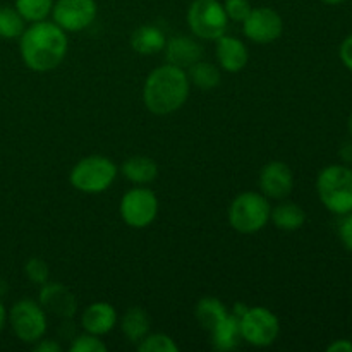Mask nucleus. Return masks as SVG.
<instances>
[{
    "instance_id": "a211bd4d",
    "label": "nucleus",
    "mask_w": 352,
    "mask_h": 352,
    "mask_svg": "<svg viewBox=\"0 0 352 352\" xmlns=\"http://www.w3.org/2000/svg\"><path fill=\"white\" fill-rule=\"evenodd\" d=\"M165 34L157 26H141L131 36V47L141 55L158 54L165 48Z\"/></svg>"
},
{
    "instance_id": "a878e982",
    "label": "nucleus",
    "mask_w": 352,
    "mask_h": 352,
    "mask_svg": "<svg viewBox=\"0 0 352 352\" xmlns=\"http://www.w3.org/2000/svg\"><path fill=\"white\" fill-rule=\"evenodd\" d=\"M138 351L141 352H177L179 346L165 333L146 336L138 342Z\"/></svg>"
},
{
    "instance_id": "393cba45",
    "label": "nucleus",
    "mask_w": 352,
    "mask_h": 352,
    "mask_svg": "<svg viewBox=\"0 0 352 352\" xmlns=\"http://www.w3.org/2000/svg\"><path fill=\"white\" fill-rule=\"evenodd\" d=\"M16 9L24 21L38 23L45 21V17L54 9V0H16Z\"/></svg>"
},
{
    "instance_id": "f704fd0d",
    "label": "nucleus",
    "mask_w": 352,
    "mask_h": 352,
    "mask_svg": "<svg viewBox=\"0 0 352 352\" xmlns=\"http://www.w3.org/2000/svg\"><path fill=\"white\" fill-rule=\"evenodd\" d=\"M6 320H7V311H6V306L0 302V332L3 330V325H6Z\"/></svg>"
},
{
    "instance_id": "9b49d317",
    "label": "nucleus",
    "mask_w": 352,
    "mask_h": 352,
    "mask_svg": "<svg viewBox=\"0 0 352 352\" xmlns=\"http://www.w3.org/2000/svg\"><path fill=\"white\" fill-rule=\"evenodd\" d=\"M244 34L254 43H272L278 40L284 31V23L277 10L270 7H258L244 19Z\"/></svg>"
},
{
    "instance_id": "4468645a",
    "label": "nucleus",
    "mask_w": 352,
    "mask_h": 352,
    "mask_svg": "<svg viewBox=\"0 0 352 352\" xmlns=\"http://www.w3.org/2000/svg\"><path fill=\"white\" fill-rule=\"evenodd\" d=\"M82 329L93 336H105L117 325V311L109 302H95L82 311Z\"/></svg>"
},
{
    "instance_id": "6ab92c4d",
    "label": "nucleus",
    "mask_w": 352,
    "mask_h": 352,
    "mask_svg": "<svg viewBox=\"0 0 352 352\" xmlns=\"http://www.w3.org/2000/svg\"><path fill=\"white\" fill-rule=\"evenodd\" d=\"M272 222L275 227L280 230H287V232H294V230L301 229L306 222L305 210L299 205L291 201H284L280 205L275 206L270 213Z\"/></svg>"
},
{
    "instance_id": "39448f33",
    "label": "nucleus",
    "mask_w": 352,
    "mask_h": 352,
    "mask_svg": "<svg viewBox=\"0 0 352 352\" xmlns=\"http://www.w3.org/2000/svg\"><path fill=\"white\" fill-rule=\"evenodd\" d=\"M117 177V165L102 155H91L79 160L71 170V184L81 192L98 195L107 191Z\"/></svg>"
},
{
    "instance_id": "e433bc0d",
    "label": "nucleus",
    "mask_w": 352,
    "mask_h": 352,
    "mask_svg": "<svg viewBox=\"0 0 352 352\" xmlns=\"http://www.w3.org/2000/svg\"><path fill=\"white\" fill-rule=\"evenodd\" d=\"M347 127H349V134H351V138H352V112H351V116H349V120H347Z\"/></svg>"
},
{
    "instance_id": "2eb2a0df",
    "label": "nucleus",
    "mask_w": 352,
    "mask_h": 352,
    "mask_svg": "<svg viewBox=\"0 0 352 352\" xmlns=\"http://www.w3.org/2000/svg\"><path fill=\"white\" fill-rule=\"evenodd\" d=\"M201 47L192 38L184 36V34L170 38L165 43V55H167L168 64L184 69V71L201 60Z\"/></svg>"
},
{
    "instance_id": "423d86ee",
    "label": "nucleus",
    "mask_w": 352,
    "mask_h": 352,
    "mask_svg": "<svg viewBox=\"0 0 352 352\" xmlns=\"http://www.w3.org/2000/svg\"><path fill=\"white\" fill-rule=\"evenodd\" d=\"M227 17L223 3L219 0H195L188 10V24L196 36L203 40H219L226 34Z\"/></svg>"
},
{
    "instance_id": "72a5a7b5",
    "label": "nucleus",
    "mask_w": 352,
    "mask_h": 352,
    "mask_svg": "<svg viewBox=\"0 0 352 352\" xmlns=\"http://www.w3.org/2000/svg\"><path fill=\"white\" fill-rule=\"evenodd\" d=\"M340 157L346 162H352V143L344 144L342 150H340Z\"/></svg>"
},
{
    "instance_id": "5701e85b",
    "label": "nucleus",
    "mask_w": 352,
    "mask_h": 352,
    "mask_svg": "<svg viewBox=\"0 0 352 352\" xmlns=\"http://www.w3.org/2000/svg\"><path fill=\"white\" fill-rule=\"evenodd\" d=\"M189 81L195 82L199 89H205V91H210L215 86H219L220 82V72L219 69L215 67L210 62L198 60L196 64H192L189 67Z\"/></svg>"
},
{
    "instance_id": "9d476101",
    "label": "nucleus",
    "mask_w": 352,
    "mask_h": 352,
    "mask_svg": "<svg viewBox=\"0 0 352 352\" xmlns=\"http://www.w3.org/2000/svg\"><path fill=\"white\" fill-rule=\"evenodd\" d=\"M95 0H57L54 3V23L64 31L86 30L96 19Z\"/></svg>"
},
{
    "instance_id": "7c9ffc66",
    "label": "nucleus",
    "mask_w": 352,
    "mask_h": 352,
    "mask_svg": "<svg viewBox=\"0 0 352 352\" xmlns=\"http://www.w3.org/2000/svg\"><path fill=\"white\" fill-rule=\"evenodd\" d=\"M339 55H340V60H342V64L346 65L349 71H352V33L342 41V45H340Z\"/></svg>"
},
{
    "instance_id": "f257e3e1",
    "label": "nucleus",
    "mask_w": 352,
    "mask_h": 352,
    "mask_svg": "<svg viewBox=\"0 0 352 352\" xmlns=\"http://www.w3.org/2000/svg\"><path fill=\"white\" fill-rule=\"evenodd\" d=\"M67 45L65 31L48 21L33 23L19 36L21 58L36 72H48L57 67L65 58Z\"/></svg>"
},
{
    "instance_id": "b1692460",
    "label": "nucleus",
    "mask_w": 352,
    "mask_h": 352,
    "mask_svg": "<svg viewBox=\"0 0 352 352\" xmlns=\"http://www.w3.org/2000/svg\"><path fill=\"white\" fill-rule=\"evenodd\" d=\"M24 31V17L17 12L16 7H0V38L14 40Z\"/></svg>"
},
{
    "instance_id": "412c9836",
    "label": "nucleus",
    "mask_w": 352,
    "mask_h": 352,
    "mask_svg": "<svg viewBox=\"0 0 352 352\" xmlns=\"http://www.w3.org/2000/svg\"><path fill=\"white\" fill-rule=\"evenodd\" d=\"M150 323L151 322L148 313L143 308L134 306V308H129L124 313L120 327H122L124 336L133 344H138L148 336V332H150Z\"/></svg>"
},
{
    "instance_id": "ddd939ff",
    "label": "nucleus",
    "mask_w": 352,
    "mask_h": 352,
    "mask_svg": "<svg viewBox=\"0 0 352 352\" xmlns=\"http://www.w3.org/2000/svg\"><path fill=\"white\" fill-rule=\"evenodd\" d=\"M38 299H40V305L45 311L60 316V318L71 320L74 318L76 311H78V301H76L74 294L58 282H52V284L47 282V284L41 285Z\"/></svg>"
},
{
    "instance_id": "1a4fd4ad",
    "label": "nucleus",
    "mask_w": 352,
    "mask_h": 352,
    "mask_svg": "<svg viewBox=\"0 0 352 352\" xmlns=\"http://www.w3.org/2000/svg\"><path fill=\"white\" fill-rule=\"evenodd\" d=\"M158 213V199L148 188H134L124 195L120 201V217L134 229L148 227Z\"/></svg>"
},
{
    "instance_id": "cd10ccee",
    "label": "nucleus",
    "mask_w": 352,
    "mask_h": 352,
    "mask_svg": "<svg viewBox=\"0 0 352 352\" xmlns=\"http://www.w3.org/2000/svg\"><path fill=\"white\" fill-rule=\"evenodd\" d=\"M107 346L93 333H82L78 336L71 344V352H105Z\"/></svg>"
},
{
    "instance_id": "20e7f679",
    "label": "nucleus",
    "mask_w": 352,
    "mask_h": 352,
    "mask_svg": "<svg viewBox=\"0 0 352 352\" xmlns=\"http://www.w3.org/2000/svg\"><path fill=\"white\" fill-rule=\"evenodd\" d=\"M272 206L267 196L248 191L237 196L229 208V222L239 234L260 232L270 220Z\"/></svg>"
},
{
    "instance_id": "2f4dec72",
    "label": "nucleus",
    "mask_w": 352,
    "mask_h": 352,
    "mask_svg": "<svg viewBox=\"0 0 352 352\" xmlns=\"http://www.w3.org/2000/svg\"><path fill=\"white\" fill-rule=\"evenodd\" d=\"M329 352H352V342L347 339H339L327 347Z\"/></svg>"
},
{
    "instance_id": "f8f14e48",
    "label": "nucleus",
    "mask_w": 352,
    "mask_h": 352,
    "mask_svg": "<svg viewBox=\"0 0 352 352\" xmlns=\"http://www.w3.org/2000/svg\"><path fill=\"white\" fill-rule=\"evenodd\" d=\"M260 189L268 199H285L294 188V175L284 162H270L260 172Z\"/></svg>"
},
{
    "instance_id": "0eeeda50",
    "label": "nucleus",
    "mask_w": 352,
    "mask_h": 352,
    "mask_svg": "<svg viewBox=\"0 0 352 352\" xmlns=\"http://www.w3.org/2000/svg\"><path fill=\"white\" fill-rule=\"evenodd\" d=\"M241 337L248 344L256 347H267L275 342L280 332L278 318L263 306L248 308L239 318Z\"/></svg>"
},
{
    "instance_id": "6e6552de",
    "label": "nucleus",
    "mask_w": 352,
    "mask_h": 352,
    "mask_svg": "<svg viewBox=\"0 0 352 352\" xmlns=\"http://www.w3.org/2000/svg\"><path fill=\"white\" fill-rule=\"evenodd\" d=\"M10 327L17 339L26 344H34L43 339L47 332V315L41 305L31 299H21L10 309Z\"/></svg>"
},
{
    "instance_id": "aec40b11",
    "label": "nucleus",
    "mask_w": 352,
    "mask_h": 352,
    "mask_svg": "<svg viewBox=\"0 0 352 352\" xmlns=\"http://www.w3.org/2000/svg\"><path fill=\"white\" fill-rule=\"evenodd\" d=\"M122 174L127 181L134 184H150L157 179L158 167L151 158L148 157H131L124 162Z\"/></svg>"
},
{
    "instance_id": "c85d7f7f",
    "label": "nucleus",
    "mask_w": 352,
    "mask_h": 352,
    "mask_svg": "<svg viewBox=\"0 0 352 352\" xmlns=\"http://www.w3.org/2000/svg\"><path fill=\"white\" fill-rule=\"evenodd\" d=\"M223 9L229 19L236 21V23H244L250 12L253 10L250 0H226L223 2Z\"/></svg>"
},
{
    "instance_id": "f3484780",
    "label": "nucleus",
    "mask_w": 352,
    "mask_h": 352,
    "mask_svg": "<svg viewBox=\"0 0 352 352\" xmlns=\"http://www.w3.org/2000/svg\"><path fill=\"white\" fill-rule=\"evenodd\" d=\"M212 346L217 351H232L239 346L241 327L239 318L236 315H227L215 329L212 330Z\"/></svg>"
},
{
    "instance_id": "f03ea898",
    "label": "nucleus",
    "mask_w": 352,
    "mask_h": 352,
    "mask_svg": "<svg viewBox=\"0 0 352 352\" xmlns=\"http://www.w3.org/2000/svg\"><path fill=\"white\" fill-rule=\"evenodd\" d=\"M189 98V78L184 69L165 64L144 81L143 102L151 113L167 116L181 109Z\"/></svg>"
},
{
    "instance_id": "c756f323",
    "label": "nucleus",
    "mask_w": 352,
    "mask_h": 352,
    "mask_svg": "<svg viewBox=\"0 0 352 352\" xmlns=\"http://www.w3.org/2000/svg\"><path fill=\"white\" fill-rule=\"evenodd\" d=\"M339 237L342 246L352 251V212L344 215V220L339 226Z\"/></svg>"
},
{
    "instance_id": "473e14b6",
    "label": "nucleus",
    "mask_w": 352,
    "mask_h": 352,
    "mask_svg": "<svg viewBox=\"0 0 352 352\" xmlns=\"http://www.w3.org/2000/svg\"><path fill=\"white\" fill-rule=\"evenodd\" d=\"M34 351L36 352H60L62 347L58 346L57 342H54V340H41V342L38 340Z\"/></svg>"
},
{
    "instance_id": "7ed1b4c3",
    "label": "nucleus",
    "mask_w": 352,
    "mask_h": 352,
    "mask_svg": "<svg viewBox=\"0 0 352 352\" xmlns=\"http://www.w3.org/2000/svg\"><path fill=\"white\" fill-rule=\"evenodd\" d=\"M320 201L329 212L346 215L352 212V168L347 165H329L316 179Z\"/></svg>"
},
{
    "instance_id": "4be33fe9",
    "label": "nucleus",
    "mask_w": 352,
    "mask_h": 352,
    "mask_svg": "<svg viewBox=\"0 0 352 352\" xmlns=\"http://www.w3.org/2000/svg\"><path fill=\"white\" fill-rule=\"evenodd\" d=\"M227 315H229L227 308L217 298H203L196 306V318H198L199 325L208 332H212Z\"/></svg>"
},
{
    "instance_id": "bb28decb",
    "label": "nucleus",
    "mask_w": 352,
    "mask_h": 352,
    "mask_svg": "<svg viewBox=\"0 0 352 352\" xmlns=\"http://www.w3.org/2000/svg\"><path fill=\"white\" fill-rule=\"evenodd\" d=\"M24 274H26V277L30 278L33 284L43 285L47 284L48 277H50V268H48V265L45 263L41 258L33 256L26 261V265H24Z\"/></svg>"
},
{
    "instance_id": "dca6fc26",
    "label": "nucleus",
    "mask_w": 352,
    "mask_h": 352,
    "mask_svg": "<svg viewBox=\"0 0 352 352\" xmlns=\"http://www.w3.org/2000/svg\"><path fill=\"white\" fill-rule=\"evenodd\" d=\"M217 58L227 72H239L246 67L250 55L246 45L239 38L222 34L217 40Z\"/></svg>"
},
{
    "instance_id": "c9c22d12",
    "label": "nucleus",
    "mask_w": 352,
    "mask_h": 352,
    "mask_svg": "<svg viewBox=\"0 0 352 352\" xmlns=\"http://www.w3.org/2000/svg\"><path fill=\"white\" fill-rule=\"evenodd\" d=\"M323 3H329V6H339V3L346 2V0H322Z\"/></svg>"
}]
</instances>
